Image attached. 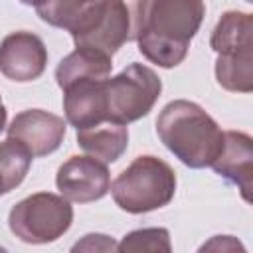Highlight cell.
<instances>
[{
    "mask_svg": "<svg viewBox=\"0 0 253 253\" xmlns=\"http://www.w3.org/2000/svg\"><path fill=\"white\" fill-rule=\"evenodd\" d=\"M204 14V0H146L136 36L140 53L160 67H176L188 55Z\"/></svg>",
    "mask_w": 253,
    "mask_h": 253,
    "instance_id": "cell-1",
    "label": "cell"
},
{
    "mask_svg": "<svg viewBox=\"0 0 253 253\" xmlns=\"http://www.w3.org/2000/svg\"><path fill=\"white\" fill-rule=\"evenodd\" d=\"M156 132L162 144L186 166H211L223 148V130L196 103L186 99L170 101L156 119Z\"/></svg>",
    "mask_w": 253,
    "mask_h": 253,
    "instance_id": "cell-2",
    "label": "cell"
},
{
    "mask_svg": "<svg viewBox=\"0 0 253 253\" xmlns=\"http://www.w3.org/2000/svg\"><path fill=\"white\" fill-rule=\"evenodd\" d=\"M115 204L128 213H146L164 208L176 194V174L156 156L134 158L111 184Z\"/></svg>",
    "mask_w": 253,
    "mask_h": 253,
    "instance_id": "cell-3",
    "label": "cell"
},
{
    "mask_svg": "<svg viewBox=\"0 0 253 253\" xmlns=\"http://www.w3.org/2000/svg\"><path fill=\"white\" fill-rule=\"evenodd\" d=\"M73 221L69 200L51 192H38L18 202L8 215L10 231L24 243H51L59 239Z\"/></svg>",
    "mask_w": 253,
    "mask_h": 253,
    "instance_id": "cell-4",
    "label": "cell"
},
{
    "mask_svg": "<svg viewBox=\"0 0 253 253\" xmlns=\"http://www.w3.org/2000/svg\"><path fill=\"white\" fill-rule=\"evenodd\" d=\"M162 91L160 77L142 63H130L119 75L105 79L107 121L128 125L146 117Z\"/></svg>",
    "mask_w": 253,
    "mask_h": 253,
    "instance_id": "cell-5",
    "label": "cell"
},
{
    "mask_svg": "<svg viewBox=\"0 0 253 253\" xmlns=\"http://www.w3.org/2000/svg\"><path fill=\"white\" fill-rule=\"evenodd\" d=\"M146 0H105L95 24L79 38L77 47H93L113 57V53L126 42H134L142 24Z\"/></svg>",
    "mask_w": 253,
    "mask_h": 253,
    "instance_id": "cell-6",
    "label": "cell"
},
{
    "mask_svg": "<svg viewBox=\"0 0 253 253\" xmlns=\"http://www.w3.org/2000/svg\"><path fill=\"white\" fill-rule=\"evenodd\" d=\"M59 194L75 204H89L101 200L111 188L107 164L93 156H71L65 160L55 176Z\"/></svg>",
    "mask_w": 253,
    "mask_h": 253,
    "instance_id": "cell-7",
    "label": "cell"
},
{
    "mask_svg": "<svg viewBox=\"0 0 253 253\" xmlns=\"http://www.w3.org/2000/svg\"><path fill=\"white\" fill-rule=\"evenodd\" d=\"M47 65V49L32 32H12L0 42V73L12 81L28 83L38 79Z\"/></svg>",
    "mask_w": 253,
    "mask_h": 253,
    "instance_id": "cell-8",
    "label": "cell"
},
{
    "mask_svg": "<svg viewBox=\"0 0 253 253\" xmlns=\"http://www.w3.org/2000/svg\"><path fill=\"white\" fill-rule=\"evenodd\" d=\"M65 130L67 125L61 117L42 109H28L12 119L8 126V136L22 142L34 158H42L59 148Z\"/></svg>",
    "mask_w": 253,
    "mask_h": 253,
    "instance_id": "cell-9",
    "label": "cell"
},
{
    "mask_svg": "<svg viewBox=\"0 0 253 253\" xmlns=\"http://www.w3.org/2000/svg\"><path fill=\"white\" fill-rule=\"evenodd\" d=\"M63 111L71 126L87 128L107 121L105 79H77L63 89Z\"/></svg>",
    "mask_w": 253,
    "mask_h": 253,
    "instance_id": "cell-10",
    "label": "cell"
},
{
    "mask_svg": "<svg viewBox=\"0 0 253 253\" xmlns=\"http://www.w3.org/2000/svg\"><path fill=\"white\" fill-rule=\"evenodd\" d=\"M211 168L217 176L225 178L229 184L237 186L243 200H251L253 186V142L251 136L239 130L223 132V148L213 160Z\"/></svg>",
    "mask_w": 253,
    "mask_h": 253,
    "instance_id": "cell-11",
    "label": "cell"
},
{
    "mask_svg": "<svg viewBox=\"0 0 253 253\" xmlns=\"http://www.w3.org/2000/svg\"><path fill=\"white\" fill-rule=\"evenodd\" d=\"M103 4L105 0H43L36 12L45 24L67 30L75 38L93 26Z\"/></svg>",
    "mask_w": 253,
    "mask_h": 253,
    "instance_id": "cell-12",
    "label": "cell"
},
{
    "mask_svg": "<svg viewBox=\"0 0 253 253\" xmlns=\"http://www.w3.org/2000/svg\"><path fill=\"white\" fill-rule=\"evenodd\" d=\"M77 144L93 158L109 164L121 158L128 146V128L126 125L103 121L99 125L79 128Z\"/></svg>",
    "mask_w": 253,
    "mask_h": 253,
    "instance_id": "cell-13",
    "label": "cell"
},
{
    "mask_svg": "<svg viewBox=\"0 0 253 253\" xmlns=\"http://www.w3.org/2000/svg\"><path fill=\"white\" fill-rule=\"evenodd\" d=\"M217 55H245L253 53V18L247 12H225L210 40Z\"/></svg>",
    "mask_w": 253,
    "mask_h": 253,
    "instance_id": "cell-14",
    "label": "cell"
},
{
    "mask_svg": "<svg viewBox=\"0 0 253 253\" xmlns=\"http://www.w3.org/2000/svg\"><path fill=\"white\" fill-rule=\"evenodd\" d=\"M111 67H113L111 55L93 47H75V51H71L67 57L59 61L55 69V81L59 89H63L65 85L85 77L107 79L111 73Z\"/></svg>",
    "mask_w": 253,
    "mask_h": 253,
    "instance_id": "cell-15",
    "label": "cell"
},
{
    "mask_svg": "<svg viewBox=\"0 0 253 253\" xmlns=\"http://www.w3.org/2000/svg\"><path fill=\"white\" fill-rule=\"evenodd\" d=\"M215 79L227 91L251 93V89H253V53L217 55Z\"/></svg>",
    "mask_w": 253,
    "mask_h": 253,
    "instance_id": "cell-16",
    "label": "cell"
},
{
    "mask_svg": "<svg viewBox=\"0 0 253 253\" xmlns=\"http://www.w3.org/2000/svg\"><path fill=\"white\" fill-rule=\"evenodd\" d=\"M32 158V152L16 138L8 136L4 142H0V184L4 194L22 184L30 170Z\"/></svg>",
    "mask_w": 253,
    "mask_h": 253,
    "instance_id": "cell-17",
    "label": "cell"
},
{
    "mask_svg": "<svg viewBox=\"0 0 253 253\" xmlns=\"http://www.w3.org/2000/svg\"><path fill=\"white\" fill-rule=\"evenodd\" d=\"M119 251H170V233L164 227H146L130 231L117 245Z\"/></svg>",
    "mask_w": 253,
    "mask_h": 253,
    "instance_id": "cell-18",
    "label": "cell"
},
{
    "mask_svg": "<svg viewBox=\"0 0 253 253\" xmlns=\"http://www.w3.org/2000/svg\"><path fill=\"white\" fill-rule=\"evenodd\" d=\"M113 251L117 249L115 241L109 239L107 235H101V233H89L83 237V241L75 243L73 245V251Z\"/></svg>",
    "mask_w": 253,
    "mask_h": 253,
    "instance_id": "cell-19",
    "label": "cell"
},
{
    "mask_svg": "<svg viewBox=\"0 0 253 253\" xmlns=\"http://www.w3.org/2000/svg\"><path fill=\"white\" fill-rule=\"evenodd\" d=\"M202 249H243V245L239 241H235L231 235H215Z\"/></svg>",
    "mask_w": 253,
    "mask_h": 253,
    "instance_id": "cell-20",
    "label": "cell"
},
{
    "mask_svg": "<svg viewBox=\"0 0 253 253\" xmlns=\"http://www.w3.org/2000/svg\"><path fill=\"white\" fill-rule=\"evenodd\" d=\"M6 128V107L2 103V97H0V132Z\"/></svg>",
    "mask_w": 253,
    "mask_h": 253,
    "instance_id": "cell-21",
    "label": "cell"
},
{
    "mask_svg": "<svg viewBox=\"0 0 253 253\" xmlns=\"http://www.w3.org/2000/svg\"><path fill=\"white\" fill-rule=\"evenodd\" d=\"M20 2L26 4V6H34V8H36V6H40L43 0H20Z\"/></svg>",
    "mask_w": 253,
    "mask_h": 253,
    "instance_id": "cell-22",
    "label": "cell"
},
{
    "mask_svg": "<svg viewBox=\"0 0 253 253\" xmlns=\"http://www.w3.org/2000/svg\"><path fill=\"white\" fill-rule=\"evenodd\" d=\"M247 2H251V0H247Z\"/></svg>",
    "mask_w": 253,
    "mask_h": 253,
    "instance_id": "cell-23",
    "label": "cell"
}]
</instances>
